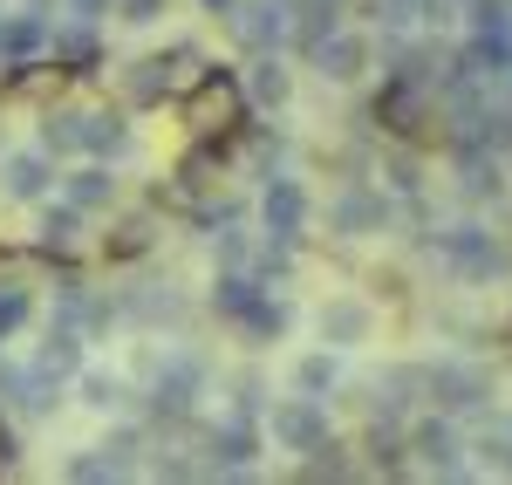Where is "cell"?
Wrapping results in <instances>:
<instances>
[{
  "label": "cell",
  "mask_w": 512,
  "mask_h": 485,
  "mask_svg": "<svg viewBox=\"0 0 512 485\" xmlns=\"http://www.w3.org/2000/svg\"><path fill=\"white\" fill-rule=\"evenodd\" d=\"M198 390H205V363H198V356H171V363L158 369V383H151V417L185 424L198 410Z\"/></svg>",
  "instance_id": "52a82bcc"
},
{
  "label": "cell",
  "mask_w": 512,
  "mask_h": 485,
  "mask_svg": "<svg viewBox=\"0 0 512 485\" xmlns=\"http://www.w3.org/2000/svg\"><path fill=\"white\" fill-rule=\"evenodd\" d=\"M390 226V192H376V185H362L349 178L335 199H328V233L335 240H369V233H383Z\"/></svg>",
  "instance_id": "7a4b0ae2"
},
{
  "label": "cell",
  "mask_w": 512,
  "mask_h": 485,
  "mask_svg": "<svg viewBox=\"0 0 512 485\" xmlns=\"http://www.w3.org/2000/svg\"><path fill=\"white\" fill-rule=\"evenodd\" d=\"M28 315H35V294H28V281H0V342L28 322Z\"/></svg>",
  "instance_id": "4316f807"
},
{
  "label": "cell",
  "mask_w": 512,
  "mask_h": 485,
  "mask_svg": "<svg viewBox=\"0 0 512 485\" xmlns=\"http://www.w3.org/2000/svg\"><path fill=\"white\" fill-rule=\"evenodd\" d=\"M424 390L437 397L444 417H472V410L492 404V376L472 369V363H431V369H424Z\"/></svg>",
  "instance_id": "5b68a950"
},
{
  "label": "cell",
  "mask_w": 512,
  "mask_h": 485,
  "mask_svg": "<svg viewBox=\"0 0 512 485\" xmlns=\"http://www.w3.org/2000/svg\"><path fill=\"white\" fill-rule=\"evenodd\" d=\"M362 14L376 21V28H410V21H424V0H362Z\"/></svg>",
  "instance_id": "f1b7e54d"
},
{
  "label": "cell",
  "mask_w": 512,
  "mask_h": 485,
  "mask_svg": "<svg viewBox=\"0 0 512 485\" xmlns=\"http://www.w3.org/2000/svg\"><path fill=\"white\" fill-rule=\"evenodd\" d=\"M431 253L444 260V274H458V281H499L506 274V246L492 240L485 226H472V219L465 226H444L431 240Z\"/></svg>",
  "instance_id": "6da1fadb"
},
{
  "label": "cell",
  "mask_w": 512,
  "mask_h": 485,
  "mask_svg": "<svg viewBox=\"0 0 512 485\" xmlns=\"http://www.w3.org/2000/svg\"><path fill=\"white\" fill-rule=\"evenodd\" d=\"M315 328H321L328 349H355V342H369L376 315H369V301H355V294H328V308L315 315Z\"/></svg>",
  "instance_id": "4fadbf2b"
},
{
  "label": "cell",
  "mask_w": 512,
  "mask_h": 485,
  "mask_svg": "<svg viewBox=\"0 0 512 485\" xmlns=\"http://www.w3.org/2000/svg\"><path fill=\"white\" fill-rule=\"evenodd\" d=\"M41 151H48V158L82 151V110H76V103H62V110H48V117H41Z\"/></svg>",
  "instance_id": "cb8c5ba5"
},
{
  "label": "cell",
  "mask_w": 512,
  "mask_h": 485,
  "mask_svg": "<svg viewBox=\"0 0 512 485\" xmlns=\"http://www.w3.org/2000/svg\"><path fill=\"white\" fill-rule=\"evenodd\" d=\"M390 192H417V164L403 158V151L390 158Z\"/></svg>",
  "instance_id": "1f68e13d"
},
{
  "label": "cell",
  "mask_w": 512,
  "mask_h": 485,
  "mask_svg": "<svg viewBox=\"0 0 512 485\" xmlns=\"http://www.w3.org/2000/svg\"><path fill=\"white\" fill-rule=\"evenodd\" d=\"M48 14L41 7H14V14H0V62H35L41 48H48Z\"/></svg>",
  "instance_id": "9a60e30c"
},
{
  "label": "cell",
  "mask_w": 512,
  "mask_h": 485,
  "mask_svg": "<svg viewBox=\"0 0 512 485\" xmlns=\"http://www.w3.org/2000/svg\"><path fill=\"white\" fill-rule=\"evenodd\" d=\"M171 89H178V76H171V62H164V55H144V62H130V69H123V103H130V110H158Z\"/></svg>",
  "instance_id": "d6986e66"
},
{
  "label": "cell",
  "mask_w": 512,
  "mask_h": 485,
  "mask_svg": "<svg viewBox=\"0 0 512 485\" xmlns=\"http://www.w3.org/2000/svg\"><path fill=\"white\" fill-rule=\"evenodd\" d=\"M506 472H512V424H506Z\"/></svg>",
  "instance_id": "e575fe53"
},
{
  "label": "cell",
  "mask_w": 512,
  "mask_h": 485,
  "mask_svg": "<svg viewBox=\"0 0 512 485\" xmlns=\"http://www.w3.org/2000/svg\"><path fill=\"white\" fill-rule=\"evenodd\" d=\"M62 472H69V479H82V485H89V479H123V472H130V465H123L117 451L103 445V451H89V458H69V465H62Z\"/></svg>",
  "instance_id": "f546056e"
},
{
  "label": "cell",
  "mask_w": 512,
  "mask_h": 485,
  "mask_svg": "<svg viewBox=\"0 0 512 485\" xmlns=\"http://www.w3.org/2000/svg\"><path fill=\"white\" fill-rule=\"evenodd\" d=\"M82 219H89V212H76L69 199H62V205H41L35 246L48 253V260H76V253H82Z\"/></svg>",
  "instance_id": "e0dca14e"
},
{
  "label": "cell",
  "mask_w": 512,
  "mask_h": 485,
  "mask_svg": "<svg viewBox=\"0 0 512 485\" xmlns=\"http://www.w3.org/2000/svg\"><path fill=\"white\" fill-rule=\"evenodd\" d=\"M410 451H417V465H424V472H444V479H451V472H458V431H451V417H417V431H410Z\"/></svg>",
  "instance_id": "ac0fdd59"
},
{
  "label": "cell",
  "mask_w": 512,
  "mask_h": 485,
  "mask_svg": "<svg viewBox=\"0 0 512 485\" xmlns=\"http://www.w3.org/2000/svg\"><path fill=\"white\" fill-rule=\"evenodd\" d=\"M287 35H294V0H239L233 41L246 55H267V48H280Z\"/></svg>",
  "instance_id": "ba28073f"
},
{
  "label": "cell",
  "mask_w": 512,
  "mask_h": 485,
  "mask_svg": "<svg viewBox=\"0 0 512 485\" xmlns=\"http://www.w3.org/2000/svg\"><path fill=\"white\" fill-rule=\"evenodd\" d=\"M0 451H14V445H7V431H0Z\"/></svg>",
  "instance_id": "d590c367"
},
{
  "label": "cell",
  "mask_w": 512,
  "mask_h": 485,
  "mask_svg": "<svg viewBox=\"0 0 512 485\" xmlns=\"http://www.w3.org/2000/svg\"><path fill=\"white\" fill-rule=\"evenodd\" d=\"M151 246H158V226H151V219H144V212H137V219H123L117 233H110V240H103V253H110V260H144V253H151Z\"/></svg>",
  "instance_id": "d4e9b609"
},
{
  "label": "cell",
  "mask_w": 512,
  "mask_h": 485,
  "mask_svg": "<svg viewBox=\"0 0 512 485\" xmlns=\"http://www.w3.org/2000/svg\"><path fill=\"white\" fill-rule=\"evenodd\" d=\"M239 89H246L253 110H287V96H294V69L280 62V48H267V55L246 62V82H239Z\"/></svg>",
  "instance_id": "5bb4252c"
},
{
  "label": "cell",
  "mask_w": 512,
  "mask_h": 485,
  "mask_svg": "<svg viewBox=\"0 0 512 485\" xmlns=\"http://www.w3.org/2000/svg\"><path fill=\"white\" fill-rule=\"evenodd\" d=\"M82 404H96V410H123L130 404V383H123L117 369L103 376V369H82Z\"/></svg>",
  "instance_id": "484cf974"
},
{
  "label": "cell",
  "mask_w": 512,
  "mask_h": 485,
  "mask_svg": "<svg viewBox=\"0 0 512 485\" xmlns=\"http://www.w3.org/2000/svg\"><path fill=\"white\" fill-rule=\"evenodd\" d=\"M62 199L76 205V212H110V205L123 199V178H117V164L89 158L82 171H69V178H62Z\"/></svg>",
  "instance_id": "7c38bea8"
},
{
  "label": "cell",
  "mask_w": 512,
  "mask_h": 485,
  "mask_svg": "<svg viewBox=\"0 0 512 485\" xmlns=\"http://www.w3.org/2000/svg\"><path fill=\"white\" fill-rule=\"evenodd\" d=\"M260 445H267V431H260V417H246V410H233L212 438H205V472H219V479H246L253 472V458H260Z\"/></svg>",
  "instance_id": "277c9868"
},
{
  "label": "cell",
  "mask_w": 512,
  "mask_h": 485,
  "mask_svg": "<svg viewBox=\"0 0 512 485\" xmlns=\"http://www.w3.org/2000/svg\"><path fill=\"white\" fill-rule=\"evenodd\" d=\"M239 103H246V89H239L226 69H205V76L192 82V110H185V117H192L198 137H212V130H226V123L239 117Z\"/></svg>",
  "instance_id": "9c48e42d"
},
{
  "label": "cell",
  "mask_w": 512,
  "mask_h": 485,
  "mask_svg": "<svg viewBox=\"0 0 512 485\" xmlns=\"http://www.w3.org/2000/svg\"><path fill=\"white\" fill-rule=\"evenodd\" d=\"M260 219H267V233H274V240H287V246L308 240L315 205H308V192H301V178L274 171V178H267V192H260Z\"/></svg>",
  "instance_id": "8992f818"
},
{
  "label": "cell",
  "mask_w": 512,
  "mask_h": 485,
  "mask_svg": "<svg viewBox=\"0 0 512 485\" xmlns=\"http://www.w3.org/2000/svg\"><path fill=\"white\" fill-rule=\"evenodd\" d=\"M110 7H117V0H69V14H76V21H89V28H96Z\"/></svg>",
  "instance_id": "d6a6232c"
},
{
  "label": "cell",
  "mask_w": 512,
  "mask_h": 485,
  "mask_svg": "<svg viewBox=\"0 0 512 485\" xmlns=\"http://www.w3.org/2000/svg\"><path fill=\"white\" fill-rule=\"evenodd\" d=\"M335 383H342V349H328V342L294 363V390H301V397H328Z\"/></svg>",
  "instance_id": "603a6c76"
},
{
  "label": "cell",
  "mask_w": 512,
  "mask_h": 485,
  "mask_svg": "<svg viewBox=\"0 0 512 485\" xmlns=\"http://www.w3.org/2000/svg\"><path fill=\"white\" fill-rule=\"evenodd\" d=\"M267 438H274L280 451H315L328 445V397H280L274 410H267Z\"/></svg>",
  "instance_id": "3957f363"
},
{
  "label": "cell",
  "mask_w": 512,
  "mask_h": 485,
  "mask_svg": "<svg viewBox=\"0 0 512 485\" xmlns=\"http://www.w3.org/2000/svg\"><path fill=\"white\" fill-rule=\"evenodd\" d=\"M0 192H7V199H21V205H35V199H48V192H55V158H48V151H7V158H0Z\"/></svg>",
  "instance_id": "30bf717a"
},
{
  "label": "cell",
  "mask_w": 512,
  "mask_h": 485,
  "mask_svg": "<svg viewBox=\"0 0 512 485\" xmlns=\"http://www.w3.org/2000/svg\"><path fill=\"white\" fill-rule=\"evenodd\" d=\"M48 62H55V69H76V76H89V69L103 62V41H96V28H89V21H76V28H55V35H48Z\"/></svg>",
  "instance_id": "44dd1931"
},
{
  "label": "cell",
  "mask_w": 512,
  "mask_h": 485,
  "mask_svg": "<svg viewBox=\"0 0 512 485\" xmlns=\"http://www.w3.org/2000/svg\"><path fill=\"white\" fill-rule=\"evenodd\" d=\"M308 62L321 69V82H362L369 76V35H362V28H335Z\"/></svg>",
  "instance_id": "8fae6325"
},
{
  "label": "cell",
  "mask_w": 512,
  "mask_h": 485,
  "mask_svg": "<svg viewBox=\"0 0 512 485\" xmlns=\"http://www.w3.org/2000/svg\"><path fill=\"white\" fill-rule=\"evenodd\" d=\"M342 14H349V0H294V48H301V55H315L321 41L335 35V28H342Z\"/></svg>",
  "instance_id": "ffe728a7"
},
{
  "label": "cell",
  "mask_w": 512,
  "mask_h": 485,
  "mask_svg": "<svg viewBox=\"0 0 512 485\" xmlns=\"http://www.w3.org/2000/svg\"><path fill=\"white\" fill-rule=\"evenodd\" d=\"M117 14L130 28H151V21H164V0H117Z\"/></svg>",
  "instance_id": "4dcf8cb0"
},
{
  "label": "cell",
  "mask_w": 512,
  "mask_h": 485,
  "mask_svg": "<svg viewBox=\"0 0 512 485\" xmlns=\"http://www.w3.org/2000/svg\"><path fill=\"white\" fill-rule=\"evenodd\" d=\"M82 342H89L82 328L48 322V335H41V349H35V363H41V369H55V376L69 383V376H82Z\"/></svg>",
  "instance_id": "7402d4cb"
},
{
  "label": "cell",
  "mask_w": 512,
  "mask_h": 485,
  "mask_svg": "<svg viewBox=\"0 0 512 485\" xmlns=\"http://www.w3.org/2000/svg\"><path fill=\"white\" fill-rule=\"evenodd\" d=\"M239 328H246V335H260V342H274V335H287V308L274 301V287H267V294L253 301V315H246Z\"/></svg>",
  "instance_id": "83f0119b"
},
{
  "label": "cell",
  "mask_w": 512,
  "mask_h": 485,
  "mask_svg": "<svg viewBox=\"0 0 512 485\" xmlns=\"http://www.w3.org/2000/svg\"><path fill=\"white\" fill-rule=\"evenodd\" d=\"M130 144H137V130L123 123V110H82V158L117 164L130 158Z\"/></svg>",
  "instance_id": "2e32d148"
},
{
  "label": "cell",
  "mask_w": 512,
  "mask_h": 485,
  "mask_svg": "<svg viewBox=\"0 0 512 485\" xmlns=\"http://www.w3.org/2000/svg\"><path fill=\"white\" fill-rule=\"evenodd\" d=\"M198 7H205V14H226V21L239 14V0H198Z\"/></svg>",
  "instance_id": "836d02e7"
}]
</instances>
